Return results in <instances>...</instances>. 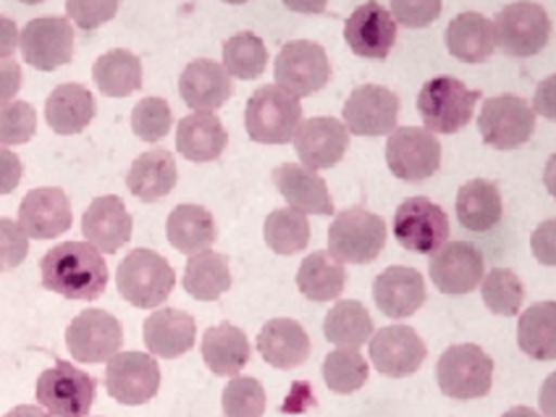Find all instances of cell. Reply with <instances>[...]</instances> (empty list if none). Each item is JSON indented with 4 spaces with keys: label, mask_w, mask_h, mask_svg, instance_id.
Listing matches in <instances>:
<instances>
[{
    "label": "cell",
    "mask_w": 556,
    "mask_h": 417,
    "mask_svg": "<svg viewBox=\"0 0 556 417\" xmlns=\"http://www.w3.org/2000/svg\"><path fill=\"white\" fill-rule=\"evenodd\" d=\"M92 79L105 98H129L142 87V61L131 50L113 48L94 61Z\"/></svg>",
    "instance_id": "obj_37"
},
{
    "label": "cell",
    "mask_w": 556,
    "mask_h": 417,
    "mask_svg": "<svg viewBox=\"0 0 556 417\" xmlns=\"http://www.w3.org/2000/svg\"><path fill=\"white\" fill-rule=\"evenodd\" d=\"M24 61L37 72H55L74 59V27L61 16L31 18L18 35Z\"/></svg>",
    "instance_id": "obj_15"
},
{
    "label": "cell",
    "mask_w": 556,
    "mask_h": 417,
    "mask_svg": "<svg viewBox=\"0 0 556 417\" xmlns=\"http://www.w3.org/2000/svg\"><path fill=\"white\" fill-rule=\"evenodd\" d=\"M372 368L387 378H407L426 363L428 346L409 326H387L370 337Z\"/></svg>",
    "instance_id": "obj_18"
},
{
    "label": "cell",
    "mask_w": 556,
    "mask_h": 417,
    "mask_svg": "<svg viewBox=\"0 0 556 417\" xmlns=\"http://www.w3.org/2000/svg\"><path fill=\"white\" fill-rule=\"evenodd\" d=\"M231 289L229 257L220 252H198L187 261L185 292L198 302H216L220 294Z\"/></svg>",
    "instance_id": "obj_36"
},
{
    "label": "cell",
    "mask_w": 556,
    "mask_h": 417,
    "mask_svg": "<svg viewBox=\"0 0 556 417\" xmlns=\"http://www.w3.org/2000/svg\"><path fill=\"white\" fill-rule=\"evenodd\" d=\"M118 5L122 0H66V14L81 31H92L109 24L118 14Z\"/></svg>",
    "instance_id": "obj_47"
},
{
    "label": "cell",
    "mask_w": 556,
    "mask_h": 417,
    "mask_svg": "<svg viewBox=\"0 0 556 417\" xmlns=\"http://www.w3.org/2000/svg\"><path fill=\"white\" fill-rule=\"evenodd\" d=\"M94 118V98L85 85L66 81L46 100V122L55 135H79Z\"/></svg>",
    "instance_id": "obj_30"
},
{
    "label": "cell",
    "mask_w": 556,
    "mask_h": 417,
    "mask_svg": "<svg viewBox=\"0 0 556 417\" xmlns=\"http://www.w3.org/2000/svg\"><path fill=\"white\" fill-rule=\"evenodd\" d=\"M283 5H287L289 11H294V14H324L328 0H283Z\"/></svg>",
    "instance_id": "obj_56"
},
{
    "label": "cell",
    "mask_w": 556,
    "mask_h": 417,
    "mask_svg": "<svg viewBox=\"0 0 556 417\" xmlns=\"http://www.w3.org/2000/svg\"><path fill=\"white\" fill-rule=\"evenodd\" d=\"M435 383L448 400H480L494 387V359L478 344L448 346L435 363Z\"/></svg>",
    "instance_id": "obj_4"
},
{
    "label": "cell",
    "mask_w": 556,
    "mask_h": 417,
    "mask_svg": "<svg viewBox=\"0 0 556 417\" xmlns=\"http://www.w3.org/2000/svg\"><path fill=\"white\" fill-rule=\"evenodd\" d=\"M202 359L216 376L233 378L250 363V339L242 328L218 324L202 337Z\"/></svg>",
    "instance_id": "obj_33"
},
{
    "label": "cell",
    "mask_w": 556,
    "mask_h": 417,
    "mask_svg": "<svg viewBox=\"0 0 556 417\" xmlns=\"http://www.w3.org/2000/svg\"><path fill=\"white\" fill-rule=\"evenodd\" d=\"M302 124V105L278 85H265L248 100L244 126L252 142L287 144Z\"/></svg>",
    "instance_id": "obj_6"
},
{
    "label": "cell",
    "mask_w": 556,
    "mask_h": 417,
    "mask_svg": "<svg viewBox=\"0 0 556 417\" xmlns=\"http://www.w3.org/2000/svg\"><path fill=\"white\" fill-rule=\"evenodd\" d=\"M478 131L489 148L517 150L533 137L535 113L517 94H496L489 98L480 109Z\"/></svg>",
    "instance_id": "obj_10"
},
{
    "label": "cell",
    "mask_w": 556,
    "mask_h": 417,
    "mask_svg": "<svg viewBox=\"0 0 556 417\" xmlns=\"http://www.w3.org/2000/svg\"><path fill=\"white\" fill-rule=\"evenodd\" d=\"M428 276L441 294L463 296L480 287L485 276L483 252L470 242H446L428 263Z\"/></svg>",
    "instance_id": "obj_17"
},
{
    "label": "cell",
    "mask_w": 556,
    "mask_h": 417,
    "mask_svg": "<svg viewBox=\"0 0 556 417\" xmlns=\"http://www.w3.org/2000/svg\"><path fill=\"white\" fill-rule=\"evenodd\" d=\"M446 48L448 53L463 63H483L494 55L496 37L491 18L476 11L454 16L446 29Z\"/></svg>",
    "instance_id": "obj_31"
},
{
    "label": "cell",
    "mask_w": 556,
    "mask_h": 417,
    "mask_svg": "<svg viewBox=\"0 0 556 417\" xmlns=\"http://www.w3.org/2000/svg\"><path fill=\"white\" fill-rule=\"evenodd\" d=\"M324 333L339 350H359L376 333V326L363 302L341 300L326 313Z\"/></svg>",
    "instance_id": "obj_38"
},
{
    "label": "cell",
    "mask_w": 556,
    "mask_h": 417,
    "mask_svg": "<svg viewBox=\"0 0 556 417\" xmlns=\"http://www.w3.org/2000/svg\"><path fill=\"white\" fill-rule=\"evenodd\" d=\"M179 94L189 109L216 113L233 94L231 74L226 72L224 63H216L213 59H194L181 72Z\"/></svg>",
    "instance_id": "obj_23"
},
{
    "label": "cell",
    "mask_w": 556,
    "mask_h": 417,
    "mask_svg": "<svg viewBox=\"0 0 556 417\" xmlns=\"http://www.w3.org/2000/svg\"><path fill=\"white\" fill-rule=\"evenodd\" d=\"M294 150L302 166L313 170L333 168L350 148V129L331 116H315L300 124L294 135Z\"/></svg>",
    "instance_id": "obj_20"
},
{
    "label": "cell",
    "mask_w": 556,
    "mask_h": 417,
    "mask_svg": "<svg viewBox=\"0 0 556 417\" xmlns=\"http://www.w3.org/2000/svg\"><path fill=\"white\" fill-rule=\"evenodd\" d=\"M24 166L22 157H18L14 150L0 148V194H11L14 189L22 185Z\"/></svg>",
    "instance_id": "obj_51"
},
{
    "label": "cell",
    "mask_w": 556,
    "mask_h": 417,
    "mask_svg": "<svg viewBox=\"0 0 556 417\" xmlns=\"http://www.w3.org/2000/svg\"><path fill=\"white\" fill-rule=\"evenodd\" d=\"M263 237L276 255H296L309 244V220L294 207H278L265 218Z\"/></svg>",
    "instance_id": "obj_40"
},
{
    "label": "cell",
    "mask_w": 556,
    "mask_h": 417,
    "mask_svg": "<svg viewBox=\"0 0 556 417\" xmlns=\"http://www.w3.org/2000/svg\"><path fill=\"white\" fill-rule=\"evenodd\" d=\"M257 352H261V357L270 368L294 370L307 363L309 337L296 320L274 318L257 333Z\"/></svg>",
    "instance_id": "obj_27"
},
{
    "label": "cell",
    "mask_w": 556,
    "mask_h": 417,
    "mask_svg": "<svg viewBox=\"0 0 556 417\" xmlns=\"http://www.w3.org/2000/svg\"><path fill=\"white\" fill-rule=\"evenodd\" d=\"M387 166L402 181H426L441 168V144L433 131L400 126L389 135Z\"/></svg>",
    "instance_id": "obj_12"
},
{
    "label": "cell",
    "mask_w": 556,
    "mask_h": 417,
    "mask_svg": "<svg viewBox=\"0 0 556 417\" xmlns=\"http://www.w3.org/2000/svg\"><path fill=\"white\" fill-rule=\"evenodd\" d=\"M37 402L53 417H87L94 402V381L77 365L55 359L37 378Z\"/></svg>",
    "instance_id": "obj_8"
},
{
    "label": "cell",
    "mask_w": 556,
    "mask_h": 417,
    "mask_svg": "<svg viewBox=\"0 0 556 417\" xmlns=\"http://www.w3.org/2000/svg\"><path fill=\"white\" fill-rule=\"evenodd\" d=\"M72 202L59 187L31 189L18 205V226L29 239H55L72 229Z\"/></svg>",
    "instance_id": "obj_21"
},
{
    "label": "cell",
    "mask_w": 556,
    "mask_h": 417,
    "mask_svg": "<svg viewBox=\"0 0 556 417\" xmlns=\"http://www.w3.org/2000/svg\"><path fill=\"white\" fill-rule=\"evenodd\" d=\"M478 100L480 92L465 87L457 77H433L420 87L417 113L433 135H457L470 124Z\"/></svg>",
    "instance_id": "obj_2"
},
{
    "label": "cell",
    "mask_w": 556,
    "mask_h": 417,
    "mask_svg": "<svg viewBox=\"0 0 556 417\" xmlns=\"http://www.w3.org/2000/svg\"><path fill=\"white\" fill-rule=\"evenodd\" d=\"M81 233L98 252H118L131 239V216L116 194L94 198L81 216Z\"/></svg>",
    "instance_id": "obj_24"
},
{
    "label": "cell",
    "mask_w": 556,
    "mask_h": 417,
    "mask_svg": "<svg viewBox=\"0 0 556 417\" xmlns=\"http://www.w3.org/2000/svg\"><path fill=\"white\" fill-rule=\"evenodd\" d=\"M18 48V27L11 18L0 16V59H11Z\"/></svg>",
    "instance_id": "obj_54"
},
{
    "label": "cell",
    "mask_w": 556,
    "mask_h": 417,
    "mask_svg": "<svg viewBox=\"0 0 556 417\" xmlns=\"http://www.w3.org/2000/svg\"><path fill=\"white\" fill-rule=\"evenodd\" d=\"M226 144H229V135L216 113L194 111L176 126V150L192 163L218 161Z\"/></svg>",
    "instance_id": "obj_28"
},
{
    "label": "cell",
    "mask_w": 556,
    "mask_h": 417,
    "mask_svg": "<svg viewBox=\"0 0 556 417\" xmlns=\"http://www.w3.org/2000/svg\"><path fill=\"white\" fill-rule=\"evenodd\" d=\"M124 344V328L116 315L105 309H85L66 328V346L79 363L100 365L118 355Z\"/></svg>",
    "instance_id": "obj_14"
},
{
    "label": "cell",
    "mask_w": 556,
    "mask_h": 417,
    "mask_svg": "<svg viewBox=\"0 0 556 417\" xmlns=\"http://www.w3.org/2000/svg\"><path fill=\"white\" fill-rule=\"evenodd\" d=\"M387 220L365 207L341 211L328 229V252L341 263H372L387 248Z\"/></svg>",
    "instance_id": "obj_5"
},
{
    "label": "cell",
    "mask_w": 556,
    "mask_h": 417,
    "mask_svg": "<svg viewBox=\"0 0 556 417\" xmlns=\"http://www.w3.org/2000/svg\"><path fill=\"white\" fill-rule=\"evenodd\" d=\"M194 337H198V324H194L192 315L179 307L155 309L142 326L144 344H148L150 355L155 357L176 359L187 355L194 346Z\"/></svg>",
    "instance_id": "obj_26"
},
{
    "label": "cell",
    "mask_w": 556,
    "mask_h": 417,
    "mask_svg": "<svg viewBox=\"0 0 556 417\" xmlns=\"http://www.w3.org/2000/svg\"><path fill=\"white\" fill-rule=\"evenodd\" d=\"M274 74L276 85L300 100L324 90L331 79V63H328L324 46L309 40H294L278 50Z\"/></svg>",
    "instance_id": "obj_9"
},
{
    "label": "cell",
    "mask_w": 556,
    "mask_h": 417,
    "mask_svg": "<svg viewBox=\"0 0 556 417\" xmlns=\"http://www.w3.org/2000/svg\"><path fill=\"white\" fill-rule=\"evenodd\" d=\"M118 294L129 305L139 309H153L168 300V294L176 287V274L166 257H161L153 250L139 248L118 263L116 270Z\"/></svg>",
    "instance_id": "obj_3"
},
{
    "label": "cell",
    "mask_w": 556,
    "mask_h": 417,
    "mask_svg": "<svg viewBox=\"0 0 556 417\" xmlns=\"http://www.w3.org/2000/svg\"><path fill=\"white\" fill-rule=\"evenodd\" d=\"M400 94L381 85H363L346 98L344 126L357 137L391 135L400 122Z\"/></svg>",
    "instance_id": "obj_16"
},
{
    "label": "cell",
    "mask_w": 556,
    "mask_h": 417,
    "mask_svg": "<svg viewBox=\"0 0 556 417\" xmlns=\"http://www.w3.org/2000/svg\"><path fill=\"white\" fill-rule=\"evenodd\" d=\"M224 415L226 417H263L265 415V389L257 378L233 376L224 389Z\"/></svg>",
    "instance_id": "obj_44"
},
{
    "label": "cell",
    "mask_w": 556,
    "mask_h": 417,
    "mask_svg": "<svg viewBox=\"0 0 556 417\" xmlns=\"http://www.w3.org/2000/svg\"><path fill=\"white\" fill-rule=\"evenodd\" d=\"M174 126V113L163 98H144L139 100L131 111V131L142 142H161Z\"/></svg>",
    "instance_id": "obj_45"
},
{
    "label": "cell",
    "mask_w": 556,
    "mask_h": 417,
    "mask_svg": "<svg viewBox=\"0 0 556 417\" xmlns=\"http://www.w3.org/2000/svg\"><path fill=\"white\" fill-rule=\"evenodd\" d=\"M426 281L409 265H391L372 281V300L387 318L402 320L426 305Z\"/></svg>",
    "instance_id": "obj_22"
},
{
    "label": "cell",
    "mask_w": 556,
    "mask_h": 417,
    "mask_svg": "<svg viewBox=\"0 0 556 417\" xmlns=\"http://www.w3.org/2000/svg\"><path fill=\"white\" fill-rule=\"evenodd\" d=\"M444 11V0H391V16L409 29L431 27Z\"/></svg>",
    "instance_id": "obj_48"
},
{
    "label": "cell",
    "mask_w": 556,
    "mask_h": 417,
    "mask_svg": "<svg viewBox=\"0 0 556 417\" xmlns=\"http://www.w3.org/2000/svg\"><path fill=\"white\" fill-rule=\"evenodd\" d=\"M502 417H543V415L535 413L533 407H511L509 413H504Z\"/></svg>",
    "instance_id": "obj_59"
},
{
    "label": "cell",
    "mask_w": 556,
    "mask_h": 417,
    "mask_svg": "<svg viewBox=\"0 0 556 417\" xmlns=\"http://www.w3.org/2000/svg\"><path fill=\"white\" fill-rule=\"evenodd\" d=\"M296 287L309 302H331L344 292L346 268L331 252H313L296 270Z\"/></svg>",
    "instance_id": "obj_35"
},
{
    "label": "cell",
    "mask_w": 556,
    "mask_h": 417,
    "mask_svg": "<svg viewBox=\"0 0 556 417\" xmlns=\"http://www.w3.org/2000/svg\"><path fill=\"white\" fill-rule=\"evenodd\" d=\"M37 131V111L24 100H11L0 105V144L14 148L35 137Z\"/></svg>",
    "instance_id": "obj_46"
},
{
    "label": "cell",
    "mask_w": 556,
    "mask_h": 417,
    "mask_svg": "<svg viewBox=\"0 0 556 417\" xmlns=\"http://www.w3.org/2000/svg\"><path fill=\"white\" fill-rule=\"evenodd\" d=\"M480 296H483V305L491 313L511 318V315H520L522 302H526V287H522L515 270L494 268L480 281Z\"/></svg>",
    "instance_id": "obj_42"
},
{
    "label": "cell",
    "mask_w": 556,
    "mask_h": 417,
    "mask_svg": "<svg viewBox=\"0 0 556 417\" xmlns=\"http://www.w3.org/2000/svg\"><path fill=\"white\" fill-rule=\"evenodd\" d=\"M42 287L66 300H98L109 287L103 252L87 242H63L40 261Z\"/></svg>",
    "instance_id": "obj_1"
},
{
    "label": "cell",
    "mask_w": 556,
    "mask_h": 417,
    "mask_svg": "<svg viewBox=\"0 0 556 417\" xmlns=\"http://www.w3.org/2000/svg\"><path fill=\"white\" fill-rule=\"evenodd\" d=\"M504 216L502 192L494 181L472 179L457 192V218L467 231H491Z\"/></svg>",
    "instance_id": "obj_34"
},
{
    "label": "cell",
    "mask_w": 556,
    "mask_h": 417,
    "mask_svg": "<svg viewBox=\"0 0 556 417\" xmlns=\"http://www.w3.org/2000/svg\"><path fill=\"white\" fill-rule=\"evenodd\" d=\"M224 3H229V5H244V3H248V0H224Z\"/></svg>",
    "instance_id": "obj_60"
},
{
    "label": "cell",
    "mask_w": 556,
    "mask_h": 417,
    "mask_svg": "<svg viewBox=\"0 0 556 417\" xmlns=\"http://www.w3.org/2000/svg\"><path fill=\"white\" fill-rule=\"evenodd\" d=\"M274 185L289 207L313 216H333V200L328 194V185L318 170L296 166V163H281L274 170Z\"/></svg>",
    "instance_id": "obj_25"
},
{
    "label": "cell",
    "mask_w": 556,
    "mask_h": 417,
    "mask_svg": "<svg viewBox=\"0 0 556 417\" xmlns=\"http://www.w3.org/2000/svg\"><path fill=\"white\" fill-rule=\"evenodd\" d=\"M448 216L444 207L428 198H409L394 213V237L407 252L415 255H433L448 242Z\"/></svg>",
    "instance_id": "obj_11"
},
{
    "label": "cell",
    "mask_w": 556,
    "mask_h": 417,
    "mask_svg": "<svg viewBox=\"0 0 556 417\" xmlns=\"http://www.w3.org/2000/svg\"><path fill=\"white\" fill-rule=\"evenodd\" d=\"M396 27L389 9H383L376 0L357 5L344 24V40L346 46L359 59L383 61L391 53L396 42Z\"/></svg>",
    "instance_id": "obj_19"
},
{
    "label": "cell",
    "mask_w": 556,
    "mask_h": 417,
    "mask_svg": "<svg viewBox=\"0 0 556 417\" xmlns=\"http://www.w3.org/2000/svg\"><path fill=\"white\" fill-rule=\"evenodd\" d=\"M543 185H546L548 194L556 200V153L546 161V168H543Z\"/></svg>",
    "instance_id": "obj_58"
},
{
    "label": "cell",
    "mask_w": 556,
    "mask_h": 417,
    "mask_svg": "<svg viewBox=\"0 0 556 417\" xmlns=\"http://www.w3.org/2000/svg\"><path fill=\"white\" fill-rule=\"evenodd\" d=\"M18 3H24V5H37V3H42V0H18Z\"/></svg>",
    "instance_id": "obj_61"
},
{
    "label": "cell",
    "mask_w": 556,
    "mask_h": 417,
    "mask_svg": "<svg viewBox=\"0 0 556 417\" xmlns=\"http://www.w3.org/2000/svg\"><path fill=\"white\" fill-rule=\"evenodd\" d=\"M491 24H494L496 48L507 55H515V59L539 55L552 40V18H548L546 9L533 0H517V3L504 5L491 18Z\"/></svg>",
    "instance_id": "obj_7"
},
{
    "label": "cell",
    "mask_w": 556,
    "mask_h": 417,
    "mask_svg": "<svg viewBox=\"0 0 556 417\" xmlns=\"http://www.w3.org/2000/svg\"><path fill=\"white\" fill-rule=\"evenodd\" d=\"M268 66V48L252 31H239L224 42V68L237 79H257Z\"/></svg>",
    "instance_id": "obj_41"
},
{
    "label": "cell",
    "mask_w": 556,
    "mask_h": 417,
    "mask_svg": "<svg viewBox=\"0 0 556 417\" xmlns=\"http://www.w3.org/2000/svg\"><path fill=\"white\" fill-rule=\"evenodd\" d=\"M517 344L533 359H556V302H535L520 315Z\"/></svg>",
    "instance_id": "obj_39"
},
{
    "label": "cell",
    "mask_w": 556,
    "mask_h": 417,
    "mask_svg": "<svg viewBox=\"0 0 556 417\" xmlns=\"http://www.w3.org/2000/svg\"><path fill=\"white\" fill-rule=\"evenodd\" d=\"M166 237L170 248L192 257L216 244L218 229L211 211L202 205H179L170 211L166 220Z\"/></svg>",
    "instance_id": "obj_32"
},
{
    "label": "cell",
    "mask_w": 556,
    "mask_h": 417,
    "mask_svg": "<svg viewBox=\"0 0 556 417\" xmlns=\"http://www.w3.org/2000/svg\"><path fill=\"white\" fill-rule=\"evenodd\" d=\"M368 376V359L359 355V350H333L324 363L326 387L333 394H355L365 387Z\"/></svg>",
    "instance_id": "obj_43"
},
{
    "label": "cell",
    "mask_w": 556,
    "mask_h": 417,
    "mask_svg": "<svg viewBox=\"0 0 556 417\" xmlns=\"http://www.w3.org/2000/svg\"><path fill=\"white\" fill-rule=\"evenodd\" d=\"M530 109H533V113H539V116L548 118V122H556V74L546 77L535 87Z\"/></svg>",
    "instance_id": "obj_53"
},
{
    "label": "cell",
    "mask_w": 556,
    "mask_h": 417,
    "mask_svg": "<svg viewBox=\"0 0 556 417\" xmlns=\"http://www.w3.org/2000/svg\"><path fill=\"white\" fill-rule=\"evenodd\" d=\"M3 417H53L48 409L37 407V404H22V407H14L11 413H5Z\"/></svg>",
    "instance_id": "obj_57"
},
{
    "label": "cell",
    "mask_w": 556,
    "mask_h": 417,
    "mask_svg": "<svg viewBox=\"0 0 556 417\" xmlns=\"http://www.w3.org/2000/svg\"><path fill=\"white\" fill-rule=\"evenodd\" d=\"M29 237L22 231L18 220L0 218V270H14L27 261Z\"/></svg>",
    "instance_id": "obj_49"
},
{
    "label": "cell",
    "mask_w": 556,
    "mask_h": 417,
    "mask_svg": "<svg viewBox=\"0 0 556 417\" xmlns=\"http://www.w3.org/2000/svg\"><path fill=\"white\" fill-rule=\"evenodd\" d=\"M530 250H533L535 261L548 268H556V218H548L539 224V229L530 237Z\"/></svg>",
    "instance_id": "obj_50"
},
{
    "label": "cell",
    "mask_w": 556,
    "mask_h": 417,
    "mask_svg": "<svg viewBox=\"0 0 556 417\" xmlns=\"http://www.w3.org/2000/svg\"><path fill=\"white\" fill-rule=\"evenodd\" d=\"M539 404H541L543 417H556V370L546 378V381H543Z\"/></svg>",
    "instance_id": "obj_55"
},
{
    "label": "cell",
    "mask_w": 556,
    "mask_h": 417,
    "mask_svg": "<svg viewBox=\"0 0 556 417\" xmlns=\"http://www.w3.org/2000/svg\"><path fill=\"white\" fill-rule=\"evenodd\" d=\"M161 389V368L157 359L144 352H118L105 368V391L111 400L126 407L148 404Z\"/></svg>",
    "instance_id": "obj_13"
},
{
    "label": "cell",
    "mask_w": 556,
    "mask_h": 417,
    "mask_svg": "<svg viewBox=\"0 0 556 417\" xmlns=\"http://www.w3.org/2000/svg\"><path fill=\"white\" fill-rule=\"evenodd\" d=\"M176 179H179V168H176L174 153L153 148L131 163L129 174H126V187L137 200L157 202L174 192Z\"/></svg>",
    "instance_id": "obj_29"
},
{
    "label": "cell",
    "mask_w": 556,
    "mask_h": 417,
    "mask_svg": "<svg viewBox=\"0 0 556 417\" xmlns=\"http://www.w3.org/2000/svg\"><path fill=\"white\" fill-rule=\"evenodd\" d=\"M22 66L14 59H0V105L16 98V92L22 90Z\"/></svg>",
    "instance_id": "obj_52"
}]
</instances>
